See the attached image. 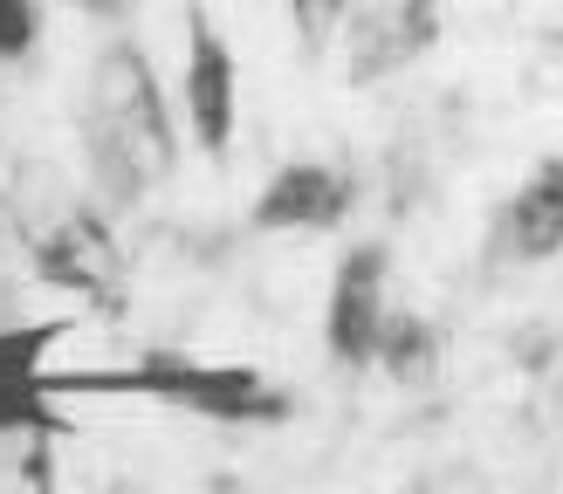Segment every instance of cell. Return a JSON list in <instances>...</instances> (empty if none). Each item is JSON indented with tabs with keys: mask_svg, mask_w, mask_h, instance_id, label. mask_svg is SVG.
<instances>
[{
	"mask_svg": "<svg viewBox=\"0 0 563 494\" xmlns=\"http://www.w3.org/2000/svg\"><path fill=\"white\" fill-rule=\"evenodd\" d=\"M344 8H351V0H289V21H296L302 48H323L336 27H344Z\"/></svg>",
	"mask_w": 563,
	"mask_h": 494,
	"instance_id": "4fadbf2b",
	"label": "cell"
},
{
	"mask_svg": "<svg viewBox=\"0 0 563 494\" xmlns=\"http://www.w3.org/2000/svg\"><path fill=\"white\" fill-rule=\"evenodd\" d=\"M69 8H76V14H97V21H110V14H124L131 0H69Z\"/></svg>",
	"mask_w": 563,
	"mask_h": 494,
	"instance_id": "5bb4252c",
	"label": "cell"
},
{
	"mask_svg": "<svg viewBox=\"0 0 563 494\" xmlns=\"http://www.w3.org/2000/svg\"><path fill=\"white\" fill-rule=\"evenodd\" d=\"M82 158H90V179L110 206H137L152 186L173 179L179 137L137 42L97 48L90 82H82Z\"/></svg>",
	"mask_w": 563,
	"mask_h": 494,
	"instance_id": "6da1fadb",
	"label": "cell"
},
{
	"mask_svg": "<svg viewBox=\"0 0 563 494\" xmlns=\"http://www.w3.org/2000/svg\"><path fill=\"white\" fill-rule=\"evenodd\" d=\"M35 282L82 295L90 310H124L131 268H124V247L97 206H69L35 234Z\"/></svg>",
	"mask_w": 563,
	"mask_h": 494,
	"instance_id": "3957f363",
	"label": "cell"
},
{
	"mask_svg": "<svg viewBox=\"0 0 563 494\" xmlns=\"http://www.w3.org/2000/svg\"><path fill=\"white\" fill-rule=\"evenodd\" d=\"M495 255L509 261H550L563 255V158H543L516 186V200L495 220Z\"/></svg>",
	"mask_w": 563,
	"mask_h": 494,
	"instance_id": "9c48e42d",
	"label": "cell"
},
{
	"mask_svg": "<svg viewBox=\"0 0 563 494\" xmlns=\"http://www.w3.org/2000/svg\"><path fill=\"white\" fill-rule=\"evenodd\" d=\"M378 364L399 378V384H433V371H440V329L427 323V316H412V310H399L391 316L385 310V329H378Z\"/></svg>",
	"mask_w": 563,
	"mask_h": 494,
	"instance_id": "30bf717a",
	"label": "cell"
},
{
	"mask_svg": "<svg viewBox=\"0 0 563 494\" xmlns=\"http://www.w3.org/2000/svg\"><path fill=\"white\" fill-rule=\"evenodd\" d=\"M0 494H55V426H0Z\"/></svg>",
	"mask_w": 563,
	"mask_h": 494,
	"instance_id": "8fae6325",
	"label": "cell"
},
{
	"mask_svg": "<svg viewBox=\"0 0 563 494\" xmlns=\"http://www.w3.org/2000/svg\"><path fill=\"white\" fill-rule=\"evenodd\" d=\"M42 48V0H0V63H27Z\"/></svg>",
	"mask_w": 563,
	"mask_h": 494,
	"instance_id": "7c38bea8",
	"label": "cell"
},
{
	"mask_svg": "<svg viewBox=\"0 0 563 494\" xmlns=\"http://www.w3.org/2000/svg\"><path fill=\"white\" fill-rule=\"evenodd\" d=\"M186 124H192V145L207 158H228L234 151V124H241V69H234V48L228 35L207 21V8H186Z\"/></svg>",
	"mask_w": 563,
	"mask_h": 494,
	"instance_id": "277c9868",
	"label": "cell"
},
{
	"mask_svg": "<svg viewBox=\"0 0 563 494\" xmlns=\"http://www.w3.org/2000/svg\"><path fill=\"white\" fill-rule=\"evenodd\" d=\"M118 494H131V487H118Z\"/></svg>",
	"mask_w": 563,
	"mask_h": 494,
	"instance_id": "9a60e30c",
	"label": "cell"
},
{
	"mask_svg": "<svg viewBox=\"0 0 563 494\" xmlns=\"http://www.w3.org/2000/svg\"><path fill=\"white\" fill-rule=\"evenodd\" d=\"M69 323H14L0 329V426H55V371H48V350L63 344Z\"/></svg>",
	"mask_w": 563,
	"mask_h": 494,
	"instance_id": "52a82bcc",
	"label": "cell"
},
{
	"mask_svg": "<svg viewBox=\"0 0 563 494\" xmlns=\"http://www.w3.org/2000/svg\"><path fill=\"white\" fill-rule=\"evenodd\" d=\"M440 42V0H351L344 8V48L351 82H378L412 69Z\"/></svg>",
	"mask_w": 563,
	"mask_h": 494,
	"instance_id": "5b68a950",
	"label": "cell"
},
{
	"mask_svg": "<svg viewBox=\"0 0 563 494\" xmlns=\"http://www.w3.org/2000/svg\"><path fill=\"white\" fill-rule=\"evenodd\" d=\"M378 329H385V247L364 240L336 261L330 310H323V344L344 371L378 364Z\"/></svg>",
	"mask_w": 563,
	"mask_h": 494,
	"instance_id": "8992f818",
	"label": "cell"
},
{
	"mask_svg": "<svg viewBox=\"0 0 563 494\" xmlns=\"http://www.w3.org/2000/svg\"><path fill=\"white\" fill-rule=\"evenodd\" d=\"M344 213H351V179L330 172V165H317V158H296V165H282V172L262 186L255 227L262 234H323Z\"/></svg>",
	"mask_w": 563,
	"mask_h": 494,
	"instance_id": "ba28073f",
	"label": "cell"
},
{
	"mask_svg": "<svg viewBox=\"0 0 563 494\" xmlns=\"http://www.w3.org/2000/svg\"><path fill=\"white\" fill-rule=\"evenodd\" d=\"M55 392H137L158 405H179L192 419L220 426H282L289 398L247 364H192V357H137L124 371H90V378H48Z\"/></svg>",
	"mask_w": 563,
	"mask_h": 494,
	"instance_id": "7a4b0ae2",
	"label": "cell"
}]
</instances>
